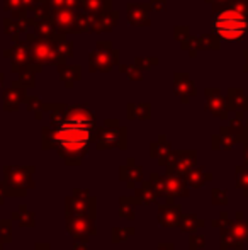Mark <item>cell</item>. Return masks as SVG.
I'll return each mask as SVG.
<instances>
[{
    "mask_svg": "<svg viewBox=\"0 0 248 250\" xmlns=\"http://www.w3.org/2000/svg\"><path fill=\"white\" fill-rule=\"evenodd\" d=\"M90 138V121L85 118H68L60 125L57 131V142L68 151L82 150Z\"/></svg>",
    "mask_w": 248,
    "mask_h": 250,
    "instance_id": "1",
    "label": "cell"
},
{
    "mask_svg": "<svg viewBox=\"0 0 248 250\" xmlns=\"http://www.w3.org/2000/svg\"><path fill=\"white\" fill-rule=\"evenodd\" d=\"M212 29L223 40L238 41L248 33V21L243 14L236 10H225L214 17Z\"/></svg>",
    "mask_w": 248,
    "mask_h": 250,
    "instance_id": "2",
    "label": "cell"
}]
</instances>
